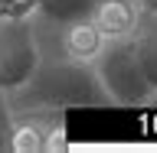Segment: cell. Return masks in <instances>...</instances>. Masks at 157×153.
<instances>
[{
  "label": "cell",
  "instance_id": "3",
  "mask_svg": "<svg viewBox=\"0 0 157 153\" xmlns=\"http://www.w3.org/2000/svg\"><path fill=\"white\" fill-rule=\"evenodd\" d=\"M39 62H43V42L33 20L0 23V91L13 95L20 85H26Z\"/></svg>",
  "mask_w": 157,
  "mask_h": 153
},
{
  "label": "cell",
  "instance_id": "8",
  "mask_svg": "<svg viewBox=\"0 0 157 153\" xmlns=\"http://www.w3.org/2000/svg\"><path fill=\"white\" fill-rule=\"evenodd\" d=\"M36 3V16L39 23H69V20H78V16H88V10L95 0H33Z\"/></svg>",
  "mask_w": 157,
  "mask_h": 153
},
{
  "label": "cell",
  "instance_id": "9",
  "mask_svg": "<svg viewBox=\"0 0 157 153\" xmlns=\"http://www.w3.org/2000/svg\"><path fill=\"white\" fill-rule=\"evenodd\" d=\"M36 3L33 0H3L0 3V23H17V20H33Z\"/></svg>",
  "mask_w": 157,
  "mask_h": 153
},
{
  "label": "cell",
  "instance_id": "12",
  "mask_svg": "<svg viewBox=\"0 0 157 153\" xmlns=\"http://www.w3.org/2000/svg\"><path fill=\"white\" fill-rule=\"evenodd\" d=\"M0 3H3V0H0Z\"/></svg>",
  "mask_w": 157,
  "mask_h": 153
},
{
  "label": "cell",
  "instance_id": "2",
  "mask_svg": "<svg viewBox=\"0 0 157 153\" xmlns=\"http://www.w3.org/2000/svg\"><path fill=\"white\" fill-rule=\"evenodd\" d=\"M98 82L105 88V95L111 104L121 107H137L151 101V88H147L141 65L134 56V42L131 39H111L101 46V52L92 62Z\"/></svg>",
  "mask_w": 157,
  "mask_h": 153
},
{
  "label": "cell",
  "instance_id": "7",
  "mask_svg": "<svg viewBox=\"0 0 157 153\" xmlns=\"http://www.w3.org/2000/svg\"><path fill=\"white\" fill-rule=\"evenodd\" d=\"M134 56H137V65H141V75H144L147 88H151V98L157 95V20H147L141 16V26L134 29Z\"/></svg>",
  "mask_w": 157,
  "mask_h": 153
},
{
  "label": "cell",
  "instance_id": "6",
  "mask_svg": "<svg viewBox=\"0 0 157 153\" xmlns=\"http://www.w3.org/2000/svg\"><path fill=\"white\" fill-rule=\"evenodd\" d=\"M88 20L98 26V33L111 39H131L134 29L141 26V10L134 0H95L88 10Z\"/></svg>",
  "mask_w": 157,
  "mask_h": 153
},
{
  "label": "cell",
  "instance_id": "1",
  "mask_svg": "<svg viewBox=\"0 0 157 153\" xmlns=\"http://www.w3.org/2000/svg\"><path fill=\"white\" fill-rule=\"evenodd\" d=\"M10 104H13V111H29V107L69 111V107H105L111 101H108L92 65L43 56L29 82L10 95Z\"/></svg>",
  "mask_w": 157,
  "mask_h": 153
},
{
  "label": "cell",
  "instance_id": "10",
  "mask_svg": "<svg viewBox=\"0 0 157 153\" xmlns=\"http://www.w3.org/2000/svg\"><path fill=\"white\" fill-rule=\"evenodd\" d=\"M10 134H13V104L7 91H0V153L10 150Z\"/></svg>",
  "mask_w": 157,
  "mask_h": 153
},
{
  "label": "cell",
  "instance_id": "11",
  "mask_svg": "<svg viewBox=\"0 0 157 153\" xmlns=\"http://www.w3.org/2000/svg\"><path fill=\"white\" fill-rule=\"evenodd\" d=\"M134 3H137V10H141V16L157 20V0H134Z\"/></svg>",
  "mask_w": 157,
  "mask_h": 153
},
{
  "label": "cell",
  "instance_id": "5",
  "mask_svg": "<svg viewBox=\"0 0 157 153\" xmlns=\"http://www.w3.org/2000/svg\"><path fill=\"white\" fill-rule=\"evenodd\" d=\"M59 29V52L69 62H82V65H92L95 56L105 46V36L98 33V26L88 16L69 20V23H52Z\"/></svg>",
  "mask_w": 157,
  "mask_h": 153
},
{
  "label": "cell",
  "instance_id": "4",
  "mask_svg": "<svg viewBox=\"0 0 157 153\" xmlns=\"http://www.w3.org/2000/svg\"><path fill=\"white\" fill-rule=\"evenodd\" d=\"M66 111H13V134H10V150L17 153H39V150H59L66 144Z\"/></svg>",
  "mask_w": 157,
  "mask_h": 153
}]
</instances>
